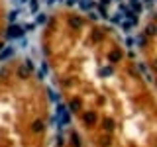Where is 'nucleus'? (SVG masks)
<instances>
[{"label":"nucleus","mask_w":157,"mask_h":147,"mask_svg":"<svg viewBox=\"0 0 157 147\" xmlns=\"http://www.w3.org/2000/svg\"><path fill=\"white\" fill-rule=\"evenodd\" d=\"M24 28H20V26H16V24H12V26L8 28V32H6V37H10V39H20V37H24Z\"/></svg>","instance_id":"1"},{"label":"nucleus","mask_w":157,"mask_h":147,"mask_svg":"<svg viewBox=\"0 0 157 147\" xmlns=\"http://www.w3.org/2000/svg\"><path fill=\"white\" fill-rule=\"evenodd\" d=\"M12 55H14V47H6V45H4V49L0 51V63L6 61V59H10Z\"/></svg>","instance_id":"2"},{"label":"nucleus","mask_w":157,"mask_h":147,"mask_svg":"<svg viewBox=\"0 0 157 147\" xmlns=\"http://www.w3.org/2000/svg\"><path fill=\"white\" fill-rule=\"evenodd\" d=\"M30 75H32V71L28 69L26 65L18 67V77H20V78H30Z\"/></svg>","instance_id":"3"},{"label":"nucleus","mask_w":157,"mask_h":147,"mask_svg":"<svg viewBox=\"0 0 157 147\" xmlns=\"http://www.w3.org/2000/svg\"><path fill=\"white\" fill-rule=\"evenodd\" d=\"M69 26H71V28H75V30H78V28L83 26V20H81V18H77V16H71V18H69Z\"/></svg>","instance_id":"4"},{"label":"nucleus","mask_w":157,"mask_h":147,"mask_svg":"<svg viewBox=\"0 0 157 147\" xmlns=\"http://www.w3.org/2000/svg\"><path fill=\"white\" fill-rule=\"evenodd\" d=\"M85 122L88 126H92V124L96 122V114H94V112H85Z\"/></svg>","instance_id":"5"},{"label":"nucleus","mask_w":157,"mask_h":147,"mask_svg":"<svg viewBox=\"0 0 157 147\" xmlns=\"http://www.w3.org/2000/svg\"><path fill=\"white\" fill-rule=\"evenodd\" d=\"M28 8H30V12L32 14H35L39 10V2L37 0H30V2H28Z\"/></svg>","instance_id":"6"},{"label":"nucleus","mask_w":157,"mask_h":147,"mask_svg":"<svg viewBox=\"0 0 157 147\" xmlns=\"http://www.w3.org/2000/svg\"><path fill=\"white\" fill-rule=\"evenodd\" d=\"M41 129H43V122H41V120H35V122H33V124H32V131H35V134H39Z\"/></svg>","instance_id":"7"},{"label":"nucleus","mask_w":157,"mask_h":147,"mask_svg":"<svg viewBox=\"0 0 157 147\" xmlns=\"http://www.w3.org/2000/svg\"><path fill=\"white\" fill-rule=\"evenodd\" d=\"M108 59H110V63H116V61H120V59H122V53H120V51H112Z\"/></svg>","instance_id":"8"},{"label":"nucleus","mask_w":157,"mask_h":147,"mask_svg":"<svg viewBox=\"0 0 157 147\" xmlns=\"http://www.w3.org/2000/svg\"><path fill=\"white\" fill-rule=\"evenodd\" d=\"M145 35H155V24H149L145 28Z\"/></svg>","instance_id":"9"},{"label":"nucleus","mask_w":157,"mask_h":147,"mask_svg":"<svg viewBox=\"0 0 157 147\" xmlns=\"http://www.w3.org/2000/svg\"><path fill=\"white\" fill-rule=\"evenodd\" d=\"M18 16H20V12H18V10H12V12L8 14V20H10V22H12V24H14V22H16V18H18Z\"/></svg>","instance_id":"10"},{"label":"nucleus","mask_w":157,"mask_h":147,"mask_svg":"<svg viewBox=\"0 0 157 147\" xmlns=\"http://www.w3.org/2000/svg\"><path fill=\"white\" fill-rule=\"evenodd\" d=\"M130 2H132V6H134L136 12H141V8H144L141 6V2H137V0H130Z\"/></svg>","instance_id":"11"},{"label":"nucleus","mask_w":157,"mask_h":147,"mask_svg":"<svg viewBox=\"0 0 157 147\" xmlns=\"http://www.w3.org/2000/svg\"><path fill=\"white\" fill-rule=\"evenodd\" d=\"M104 129L106 131H112V129H114V122L112 120H104Z\"/></svg>","instance_id":"12"},{"label":"nucleus","mask_w":157,"mask_h":147,"mask_svg":"<svg viewBox=\"0 0 157 147\" xmlns=\"http://www.w3.org/2000/svg\"><path fill=\"white\" fill-rule=\"evenodd\" d=\"M120 24H122V30L124 32H130L132 26H134V22H120Z\"/></svg>","instance_id":"13"},{"label":"nucleus","mask_w":157,"mask_h":147,"mask_svg":"<svg viewBox=\"0 0 157 147\" xmlns=\"http://www.w3.org/2000/svg\"><path fill=\"white\" fill-rule=\"evenodd\" d=\"M73 143H75V147H81V137L77 134H73Z\"/></svg>","instance_id":"14"},{"label":"nucleus","mask_w":157,"mask_h":147,"mask_svg":"<svg viewBox=\"0 0 157 147\" xmlns=\"http://www.w3.org/2000/svg\"><path fill=\"white\" fill-rule=\"evenodd\" d=\"M78 106H81V104H78V100H73V102H71V112H77Z\"/></svg>","instance_id":"15"},{"label":"nucleus","mask_w":157,"mask_h":147,"mask_svg":"<svg viewBox=\"0 0 157 147\" xmlns=\"http://www.w3.org/2000/svg\"><path fill=\"white\" fill-rule=\"evenodd\" d=\"M112 22H114V24H120V22H122V14H116V16L112 18Z\"/></svg>","instance_id":"16"},{"label":"nucleus","mask_w":157,"mask_h":147,"mask_svg":"<svg viewBox=\"0 0 157 147\" xmlns=\"http://www.w3.org/2000/svg\"><path fill=\"white\" fill-rule=\"evenodd\" d=\"M33 28H35V24H26V26H24V32H32Z\"/></svg>","instance_id":"17"},{"label":"nucleus","mask_w":157,"mask_h":147,"mask_svg":"<svg viewBox=\"0 0 157 147\" xmlns=\"http://www.w3.org/2000/svg\"><path fill=\"white\" fill-rule=\"evenodd\" d=\"M145 41H147L145 35H139V37H137V43H139V45H145Z\"/></svg>","instance_id":"18"},{"label":"nucleus","mask_w":157,"mask_h":147,"mask_svg":"<svg viewBox=\"0 0 157 147\" xmlns=\"http://www.w3.org/2000/svg\"><path fill=\"white\" fill-rule=\"evenodd\" d=\"M26 67L30 71H33V63H32V59H26Z\"/></svg>","instance_id":"19"},{"label":"nucleus","mask_w":157,"mask_h":147,"mask_svg":"<svg viewBox=\"0 0 157 147\" xmlns=\"http://www.w3.org/2000/svg\"><path fill=\"white\" fill-rule=\"evenodd\" d=\"M37 22L39 24H43V22H45V16H43V14H37Z\"/></svg>","instance_id":"20"},{"label":"nucleus","mask_w":157,"mask_h":147,"mask_svg":"<svg viewBox=\"0 0 157 147\" xmlns=\"http://www.w3.org/2000/svg\"><path fill=\"white\" fill-rule=\"evenodd\" d=\"M100 143H102V147H108V145H110V141H108V137H104V139L100 141Z\"/></svg>","instance_id":"21"},{"label":"nucleus","mask_w":157,"mask_h":147,"mask_svg":"<svg viewBox=\"0 0 157 147\" xmlns=\"http://www.w3.org/2000/svg\"><path fill=\"white\" fill-rule=\"evenodd\" d=\"M126 45H128V47H132V45H134V39H132V37H126Z\"/></svg>","instance_id":"22"},{"label":"nucleus","mask_w":157,"mask_h":147,"mask_svg":"<svg viewBox=\"0 0 157 147\" xmlns=\"http://www.w3.org/2000/svg\"><path fill=\"white\" fill-rule=\"evenodd\" d=\"M112 73V69H108V67H106V69H102V75H110Z\"/></svg>","instance_id":"23"},{"label":"nucleus","mask_w":157,"mask_h":147,"mask_svg":"<svg viewBox=\"0 0 157 147\" xmlns=\"http://www.w3.org/2000/svg\"><path fill=\"white\" fill-rule=\"evenodd\" d=\"M110 2H112V0H100V4H102V6H108Z\"/></svg>","instance_id":"24"},{"label":"nucleus","mask_w":157,"mask_h":147,"mask_svg":"<svg viewBox=\"0 0 157 147\" xmlns=\"http://www.w3.org/2000/svg\"><path fill=\"white\" fill-rule=\"evenodd\" d=\"M53 2H57V0H47V4H53Z\"/></svg>","instance_id":"25"},{"label":"nucleus","mask_w":157,"mask_h":147,"mask_svg":"<svg viewBox=\"0 0 157 147\" xmlns=\"http://www.w3.org/2000/svg\"><path fill=\"white\" fill-rule=\"evenodd\" d=\"M145 2H147V4H153V0H145Z\"/></svg>","instance_id":"26"},{"label":"nucleus","mask_w":157,"mask_h":147,"mask_svg":"<svg viewBox=\"0 0 157 147\" xmlns=\"http://www.w3.org/2000/svg\"><path fill=\"white\" fill-rule=\"evenodd\" d=\"M20 2H22V4H26V2H28V0H20Z\"/></svg>","instance_id":"27"}]
</instances>
